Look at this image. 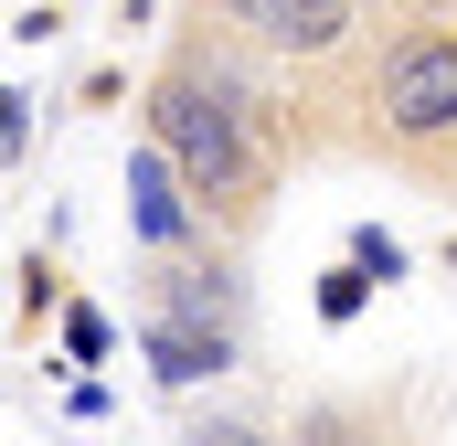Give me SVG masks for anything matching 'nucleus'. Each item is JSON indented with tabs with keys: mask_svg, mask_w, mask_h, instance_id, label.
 <instances>
[{
	"mask_svg": "<svg viewBox=\"0 0 457 446\" xmlns=\"http://www.w3.org/2000/svg\"><path fill=\"white\" fill-rule=\"evenodd\" d=\"M203 21H224L245 32L266 64H341L351 43H361V0H203Z\"/></svg>",
	"mask_w": 457,
	"mask_h": 446,
	"instance_id": "f03ea898",
	"label": "nucleus"
},
{
	"mask_svg": "<svg viewBox=\"0 0 457 446\" xmlns=\"http://www.w3.org/2000/svg\"><path fill=\"white\" fill-rule=\"evenodd\" d=\"M372 287H383V277H372V266H330V277H320V319H361V298H372Z\"/></svg>",
	"mask_w": 457,
	"mask_h": 446,
	"instance_id": "423d86ee",
	"label": "nucleus"
},
{
	"mask_svg": "<svg viewBox=\"0 0 457 446\" xmlns=\"http://www.w3.org/2000/svg\"><path fill=\"white\" fill-rule=\"evenodd\" d=\"M0 160H11V170L32 160V96H0Z\"/></svg>",
	"mask_w": 457,
	"mask_h": 446,
	"instance_id": "1a4fd4ad",
	"label": "nucleus"
},
{
	"mask_svg": "<svg viewBox=\"0 0 457 446\" xmlns=\"http://www.w3.org/2000/svg\"><path fill=\"white\" fill-rule=\"evenodd\" d=\"M54 309V255H21V319Z\"/></svg>",
	"mask_w": 457,
	"mask_h": 446,
	"instance_id": "9d476101",
	"label": "nucleus"
},
{
	"mask_svg": "<svg viewBox=\"0 0 457 446\" xmlns=\"http://www.w3.org/2000/svg\"><path fill=\"white\" fill-rule=\"evenodd\" d=\"M64 351L96 361V351H107V319H96V309H64Z\"/></svg>",
	"mask_w": 457,
	"mask_h": 446,
	"instance_id": "9b49d317",
	"label": "nucleus"
},
{
	"mask_svg": "<svg viewBox=\"0 0 457 446\" xmlns=\"http://www.w3.org/2000/svg\"><path fill=\"white\" fill-rule=\"evenodd\" d=\"M181 446H277V436H266V425H245V415H192Z\"/></svg>",
	"mask_w": 457,
	"mask_h": 446,
	"instance_id": "0eeeda50",
	"label": "nucleus"
},
{
	"mask_svg": "<svg viewBox=\"0 0 457 446\" xmlns=\"http://www.w3.org/2000/svg\"><path fill=\"white\" fill-rule=\"evenodd\" d=\"M138 351H149V383H160V393H192V383H224L234 372V330L224 319H170V309H149V319H138Z\"/></svg>",
	"mask_w": 457,
	"mask_h": 446,
	"instance_id": "20e7f679",
	"label": "nucleus"
},
{
	"mask_svg": "<svg viewBox=\"0 0 457 446\" xmlns=\"http://www.w3.org/2000/svg\"><path fill=\"white\" fill-rule=\"evenodd\" d=\"M351 138L383 149L394 170H426L457 192V21H404L372 64H361V96H351Z\"/></svg>",
	"mask_w": 457,
	"mask_h": 446,
	"instance_id": "f257e3e1",
	"label": "nucleus"
},
{
	"mask_svg": "<svg viewBox=\"0 0 457 446\" xmlns=\"http://www.w3.org/2000/svg\"><path fill=\"white\" fill-rule=\"evenodd\" d=\"M128 223H138V244L149 255H192V244H224L213 223H203V202L181 192V170L138 138V160H128Z\"/></svg>",
	"mask_w": 457,
	"mask_h": 446,
	"instance_id": "7ed1b4c3",
	"label": "nucleus"
},
{
	"mask_svg": "<svg viewBox=\"0 0 457 446\" xmlns=\"http://www.w3.org/2000/svg\"><path fill=\"white\" fill-rule=\"evenodd\" d=\"M351 266H372V277H404V244H394L383 223H361V234H351Z\"/></svg>",
	"mask_w": 457,
	"mask_h": 446,
	"instance_id": "6e6552de",
	"label": "nucleus"
},
{
	"mask_svg": "<svg viewBox=\"0 0 457 446\" xmlns=\"http://www.w3.org/2000/svg\"><path fill=\"white\" fill-rule=\"evenodd\" d=\"M287 446H404V436H394V415H383V404H309Z\"/></svg>",
	"mask_w": 457,
	"mask_h": 446,
	"instance_id": "39448f33",
	"label": "nucleus"
}]
</instances>
